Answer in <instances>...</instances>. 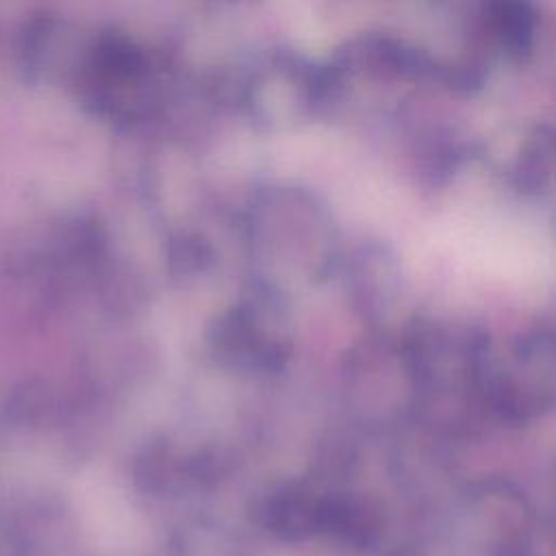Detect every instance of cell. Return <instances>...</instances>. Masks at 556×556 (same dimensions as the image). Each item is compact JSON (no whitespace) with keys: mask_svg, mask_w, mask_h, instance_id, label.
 <instances>
[{"mask_svg":"<svg viewBox=\"0 0 556 556\" xmlns=\"http://www.w3.org/2000/svg\"><path fill=\"white\" fill-rule=\"evenodd\" d=\"M480 400L510 424L530 421L556 406V330L519 337L506 350L482 343Z\"/></svg>","mask_w":556,"mask_h":556,"instance_id":"obj_1","label":"cell"},{"mask_svg":"<svg viewBox=\"0 0 556 556\" xmlns=\"http://www.w3.org/2000/svg\"><path fill=\"white\" fill-rule=\"evenodd\" d=\"M471 539L486 556H526L532 541V508L526 495L504 480H482L465 495Z\"/></svg>","mask_w":556,"mask_h":556,"instance_id":"obj_2","label":"cell"}]
</instances>
